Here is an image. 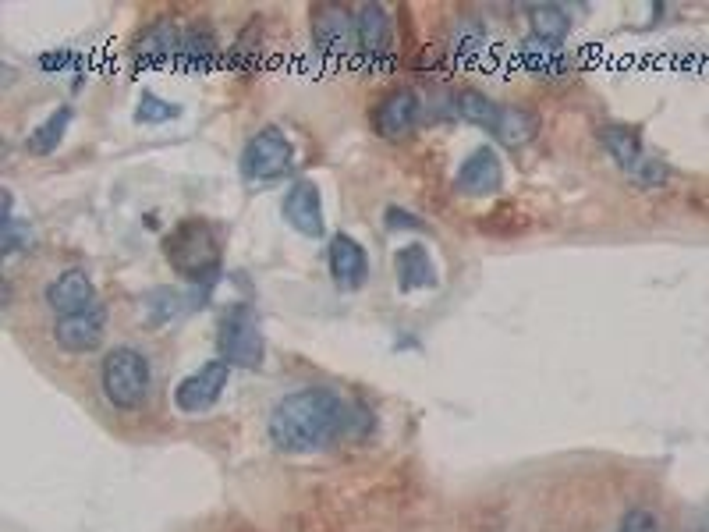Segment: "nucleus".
<instances>
[{
	"label": "nucleus",
	"instance_id": "obj_3",
	"mask_svg": "<svg viewBox=\"0 0 709 532\" xmlns=\"http://www.w3.org/2000/svg\"><path fill=\"white\" fill-rule=\"evenodd\" d=\"M100 387L103 398L117 408V412H135L149 401V391H153V369H149V359L139 352V348H110L100 362Z\"/></svg>",
	"mask_w": 709,
	"mask_h": 532
},
{
	"label": "nucleus",
	"instance_id": "obj_27",
	"mask_svg": "<svg viewBox=\"0 0 709 532\" xmlns=\"http://www.w3.org/2000/svg\"><path fill=\"white\" fill-rule=\"evenodd\" d=\"M0 231H4V259L29 249V227L18 224L15 213H4V217H0Z\"/></svg>",
	"mask_w": 709,
	"mask_h": 532
},
{
	"label": "nucleus",
	"instance_id": "obj_2",
	"mask_svg": "<svg viewBox=\"0 0 709 532\" xmlns=\"http://www.w3.org/2000/svg\"><path fill=\"white\" fill-rule=\"evenodd\" d=\"M164 256L178 270V277L192 284H213L220 277L217 231L199 217H185L171 227V235L164 238Z\"/></svg>",
	"mask_w": 709,
	"mask_h": 532
},
{
	"label": "nucleus",
	"instance_id": "obj_30",
	"mask_svg": "<svg viewBox=\"0 0 709 532\" xmlns=\"http://www.w3.org/2000/svg\"><path fill=\"white\" fill-rule=\"evenodd\" d=\"M71 61H75L71 50H47V54H39V68L43 71H64Z\"/></svg>",
	"mask_w": 709,
	"mask_h": 532
},
{
	"label": "nucleus",
	"instance_id": "obj_19",
	"mask_svg": "<svg viewBox=\"0 0 709 532\" xmlns=\"http://www.w3.org/2000/svg\"><path fill=\"white\" fill-rule=\"evenodd\" d=\"M522 61L529 71L536 75H546V79H561L568 71V57H564L561 43L539 40V36H525L522 40Z\"/></svg>",
	"mask_w": 709,
	"mask_h": 532
},
{
	"label": "nucleus",
	"instance_id": "obj_1",
	"mask_svg": "<svg viewBox=\"0 0 709 532\" xmlns=\"http://www.w3.org/2000/svg\"><path fill=\"white\" fill-rule=\"evenodd\" d=\"M351 423H355V408L341 394L327 391V387H309V391H295L273 405L266 433L277 451L309 454L348 433Z\"/></svg>",
	"mask_w": 709,
	"mask_h": 532
},
{
	"label": "nucleus",
	"instance_id": "obj_15",
	"mask_svg": "<svg viewBox=\"0 0 709 532\" xmlns=\"http://www.w3.org/2000/svg\"><path fill=\"white\" fill-rule=\"evenodd\" d=\"M284 220L295 227L298 235L320 238L327 220H323V196L316 181H295L284 196Z\"/></svg>",
	"mask_w": 709,
	"mask_h": 532
},
{
	"label": "nucleus",
	"instance_id": "obj_16",
	"mask_svg": "<svg viewBox=\"0 0 709 532\" xmlns=\"http://www.w3.org/2000/svg\"><path fill=\"white\" fill-rule=\"evenodd\" d=\"M327 263H330V277H334L337 288H359L366 281V249L351 235H334L327 249Z\"/></svg>",
	"mask_w": 709,
	"mask_h": 532
},
{
	"label": "nucleus",
	"instance_id": "obj_13",
	"mask_svg": "<svg viewBox=\"0 0 709 532\" xmlns=\"http://www.w3.org/2000/svg\"><path fill=\"white\" fill-rule=\"evenodd\" d=\"M178 54H181V29L171 22V18H156V22H149L132 43L135 68H156V64H167Z\"/></svg>",
	"mask_w": 709,
	"mask_h": 532
},
{
	"label": "nucleus",
	"instance_id": "obj_5",
	"mask_svg": "<svg viewBox=\"0 0 709 532\" xmlns=\"http://www.w3.org/2000/svg\"><path fill=\"white\" fill-rule=\"evenodd\" d=\"M242 174L249 181H277L295 167V146L281 128H259L242 149Z\"/></svg>",
	"mask_w": 709,
	"mask_h": 532
},
{
	"label": "nucleus",
	"instance_id": "obj_4",
	"mask_svg": "<svg viewBox=\"0 0 709 532\" xmlns=\"http://www.w3.org/2000/svg\"><path fill=\"white\" fill-rule=\"evenodd\" d=\"M600 146L607 149L610 157H614V164L621 167L624 174H632V181H639L642 188H660L663 181L671 178L667 164L649 157L646 149H642V139L635 128H628V125L600 128Z\"/></svg>",
	"mask_w": 709,
	"mask_h": 532
},
{
	"label": "nucleus",
	"instance_id": "obj_7",
	"mask_svg": "<svg viewBox=\"0 0 709 532\" xmlns=\"http://www.w3.org/2000/svg\"><path fill=\"white\" fill-rule=\"evenodd\" d=\"M227 380H231V366H227L224 359L206 362V366H199L192 376H185V380L174 387V405L185 415L210 412L220 401V394L227 391Z\"/></svg>",
	"mask_w": 709,
	"mask_h": 532
},
{
	"label": "nucleus",
	"instance_id": "obj_28",
	"mask_svg": "<svg viewBox=\"0 0 709 532\" xmlns=\"http://www.w3.org/2000/svg\"><path fill=\"white\" fill-rule=\"evenodd\" d=\"M621 532H660V522H656L653 511L646 508H632L621 518Z\"/></svg>",
	"mask_w": 709,
	"mask_h": 532
},
{
	"label": "nucleus",
	"instance_id": "obj_17",
	"mask_svg": "<svg viewBox=\"0 0 709 532\" xmlns=\"http://www.w3.org/2000/svg\"><path fill=\"white\" fill-rule=\"evenodd\" d=\"M181 64H185L188 71H195V75H210L213 68H217V61H224V50H220L217 36H213L210 25H188L185 32H181Z\"/></svg>",
	"mask_w": 709,
	"mask_h": 532
},
{
	"label": "nucleus",
	"instance_id": "obj_20",
	"mask_svg": "<svg viewBox=\"0 0 709 532\" xmlns=\"http://www.w3.org/2000/svg\"><path fill=\"white\" fill-rule=\"evenodd\" d=\"M398 277L405 291L433 288V284H437V266L429 259L426 245H405V249L398 252Z\"/></svg>",
	"mask_w": 709,
	"mask_h": 532
},
{
	"label": "nucleus",
	"instance_id": "obj_21",
	"mask_svg": "<svg viewBox=\"0 0 709 532\" xmlns=\"http://www.w3.org/2000/svg\"><path fill=\"white\" fill-rule=\"evenodd\" d=\"M536 132H539L536 114H529L525 107H504V103H500L497 125H493L490 132L497 135V142H504V146H525Z\"/></svg>",
	"mask_w": 709,
	"mask_h": 532
},
{
	"label": "nucleus",
	"instance_id": "obj_22",
	"mask_svg": "<svg viewBox=\"0 0 709 532\" xmlns=\"http://www.w3.org/2000/svg\"><path fill=\"white\" fill-rule=\"evenodd\" d=\"M68 125H71V107H57L50 118H43L32 128L29 139H25V149H29L32 157H47V153H54V149L61 146Z\"/></svg>",
	"mask_w": 709,
	"mask_h": 532
},
{
	"label": "nucleus",
	"instance_id": "obj_11",
	"mask_svg": "<svg viewBox=\"0 0 709 532\" xmlns=\"http://www.w3.org/2000/svg\"><path fill=\"white\" fill-rule=\"evenodd\" d=\"M103 330H107V309H103V302H93V306L82 309V313L61 316V320L54 323V341L64 352L86 355L103 341Z\"/></svg>",
	"mask_w": 709,
	"mask_h": 532
},
{
	"label": "nucleus",
	"instance_id": "obj_12",
	"mask_svg": "<svg viewBox=\"0 0 709 532\" xmlns=\"http://www.w3.org/2000/svg\"><path fill=\"white\" fill-rule=\"evenodd\" d=\"M461 196H493L500 185H504V164H500L497 149L493 146H479L465 157V164L458 167V178H454Z\"/></svg>",
	"mask_w": 709,
	"mask_h": 532
},
{
	"label": "nucleus",
	"instance_id": "obj_23",
	"mask_svg": "<svg viewBox=\"0 0 709 532\" xmlns=\"http://www.w3.org/2000/svg\"><path fill=\"white\" fill-rule=\"evenodd\" d=\"M529 15H532V36L550 43H564V36L571 29V18L561 4H536Z\"/></svg>",
	"mask_w": 709,
	"mask_h": 532
},
{
	"label": "nucleus",
	"instance_id": "obj_29",
	"mask_svg": "<svg viewBox=\"0 0 709 532\" xmlns=\"http://www.w3.org/2000/svg\"><path fill=\"white\" fill-rule=\"evenodd\" d=\"M387 227L390 231H422V220L415 217V213H408V210H401V206H387Z\"/></svg>",
	"mask_w": 709,
	"mask_h": 532
},
{
	"label": "nucleus",
	"instance_id": "obj_10",
	"mask_svg": "<svg viewBox=\"0 0 709 532\" xmlns=\"http://www.w3.org/2000/svg\"><path fill=\"white\" fill-rule=\"evenodd\" d=\"M419 96H415V89H390L387 96H380L373 107V132L380 135V139H405V135H412V128L419 125Z\"/></svg>",
	"mask_w": 709,
	"mask_h": 532
},
{
	"label": "nucleus",
	"instance_id": "obj_6",
	"mask_svg": "<svg viewBox=\"0 0 709 532\" xmlns=\"http://www.w3.org/2000/svg\"><path fill=\"white\" fill-rule=\"evenodd\" d=\"M220 359L227 366H242V369H256L263 366V334H259V323L252 320V313L245 306H234L231 313L220 323Z\"/></svg>",
	"mask_w": 709,
	"mask_h": 532
},
{
	"label": "nucleus",
	"instance_id": "obj_25",
	"mask_svg": "<svg viewBox=\"0 0 709 532\" xmlns=\"http://www.w3.org/2000/svg\"><path fill=\"white\" fill-rule=\"evenodd\" d=\"M483 43H486V25L479 22V18H458V22H454L451 54L458 57V61L476 57L479 50H483Z\"/></svg>",
	"mask_w": 709,
	"mask_h": 532
},
{
	"label": "nucleus",
	"instance_id": "obj_26",
	"mask_svg": "<svg viewBox=\"0 0 709 532\" xmlns=\"http://www.w3.org/2000/svg\"><path fill=\"white\" fill-rule=\"evenodd\" d=\"M174 118H181L178 103L164 100V96H156V93L139 96V107H135V121H139V125H164V121H174Z\"/></svg>",
	"mask_w": 709,
	"mask_h": 532
},
{
	"label": "nucleus",
	"instance_id": "obj_14",
	"mask_svg": "<svg viewBox=\"0 0 709 532\" xmlns=\"http://www.w3.org/2000/svg\"><path fill=\"white\" fill-rule=\"evenodd\" d=\"M93 302H96L93 277H89L82 266H71V270L57 274L54 281L47 284V306L57 320L71 313H82V309H89Z\"/></svg>",
	"mask_w": 709,
	"mask_h": 532
},
{
	"label": "nucleus",
	"instance_id": "obj_18",
	"mask_svg": "<svg viewBox=\"0 0 709 532\" xmlns=\"http://www.w3.org/2000/svg\"><path fill=\"white\" fill-rule=\"evenodd\" d=\"M259 54H263V36H259V25H245L238 36H234V43L224 50V68L231 71V75H242V79H249V75H256L259 68Z\"/></svg>",
	"mask_w": 709,
	"mask_h": 532
},
{
	"label": "nucleus",
	"instance_id": "obj_24",
	"mask_svg": "<svg viewBox=\"0 0 709 532\" xmlns=\"http://www.w3.org/2000/svg\"><path fill=\"white\" fill-rule=\"evenodd\" d=\"M458 114L468 121V125L483 128V132H493L497 114H500V103H493L490 96L479 93V89H465V93H458Z\"/></svg>",
	"mask_w": 709,
	"mask_h": 532
},
{
	"label": "nucleus",
	"instance_id": "obj_9",
	"mask_svg": "<svg viewBox=\"0 0 709 532\" xmlns=\"http://www.w3.org/2000/svg\"><path fill=\"white\" fill-rule=\"evenodd\" d=\"M312 47L320 50L323 57H341L351 54L355 47V15L348 8H337V4H320L312 8Z\"/></svg>",
	"mask_w": 709,
	"mask_h": 532
},
{
	"label": "nucleus",
	"instance_id": "obj_8",
	"mask_svg": "<svg viewBox=\"0 0 709 532\" xmlns=\"http://www.w3.org/2000/svg\"><path fill=\"white\" fill-rule=\"evenodd\" d=\"M390 43H394V22L383 4H362L355 11V47L369 68H387Z\"/></svg>",
	"mask_w": 709,
	"mask_h": 532
}]
</instances>
